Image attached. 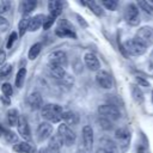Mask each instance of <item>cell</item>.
I'll list each match as a JSON object with an SVG mask.
<instances>
[{"label":"cell","instance_id":"6da1fadb","mask_svg":"<svg viewBox=\"0 0 153 153\" xmlns=\"http://www.w3.org/2000/svg\"><path fill=\"white\" fill-rule=\"evenodd\" d=\"M63 109L59 104H45L41 109V115L49 123H57L62 120Z\"/></svg>","mask_w":153,"mask_h":153},{"label":"cell","instance_id":"7a4b0ae2","mask_svg":"<svg viewBox=\"0 0 153 153\" xmlns=\"http://www.w3.org/2000/svg\"><path fill=\"white\" fill-rule=\"evenodd\" d=\"M98 114L102 116V118H105L108 121H117L121 117V112L117 106L112 104H103L98 108Z\"/></svg>","mask_w":153,"mask_h":153},{"label":"cell","instance_id":"3957f363","mask_svg":"<svg viewBox=\"0 0 153 153\" xmlns=\"http://www.w3.org/2000/svg\"><path fill=\"white\" fill-rule=\"evenodd\" d=\"M136 41H139L142 45H145L146 48L153 44V27L151 26H142L140 27L134 37Z\"/></svg>","mask_w":153,"mask_h":153},{"label":"cell","instance_id":"277c9868","mask_svg":"<svg viewBox=\"0 0 153 153\" xmlns=\"http://www.w3.org/2000/svg\"><path fill=\"white\" fill-rule=\"evenodd\" d=\"M123 48L129 55H133V56H140L146 53V47L142 45L135 38H130V39L126 41L123 43Z\"/></svg>","mask_w":153,"mask_h":153},{"label":"cell","instance_id":"5b68a950","mask_svg":"<svg viewBox=\"0 0 153 153\" xmlns=\"http://www.w3.org/2000/svg\"><path fill=\"white\" fill-rule=\"evenodd\" d=\"M57 134L60 135L63 145L66 146H72L75 143V140H76V136H75V133L65 123L60 124L59 128H57Z\"/></svg>","mask_w":153,"mask_h":153},{"label":"cell","instance_id":"8992f818","mask_svg":"<svg viewBox=\"0 0 153 153\" xmlns=\"http://www.w3.org/2000/svg\"><path fill=\"white\" fill-rule=\"evenodd\" d=\"M124 19L128 24L135 26L140 23V14H139V8L135 4H129L124 8Z\"/></svg>","mask_w":153,"mask_h":153},{"label":"cell","instance_id":"52a82bcc","mask_svg":"<svg viewBox=\"0 0 153 153\" xmlns=\"http://www.w3.org/2000/svg\"><path fill=\"white\" fill-rule=\"evenodd\" d=\"M115 139L117 141V145L123 151L128 148L130 143V131L127 128H118L115 131Z\"/></svg>","mask_w":153,"mask_h":153},{"label":"cell","instance_id":"ba28073f","mask_svg":"<svg viewBox=\"0 0 153 153\" xmlns=\"http://www.w3.org/2000/svg\"><path fill=\"white\" fill-rule=\"evenodd\" d=\"M53 135V126L49 122H42L36 129V136L38 141H44Z\"/></svg>","mask_w":153,"mask_h":153},{"label":"cell","instance_id":"9c48e42d","mask_svg":"<svg viewBox=\"0 0 153 153\" xmlns=\"http://www.w3.org/2000/svg\"><path fill=\"white\" fill-rule=\"evenodd\" d=\"M82 145L86 152H90L93 147V129L88 124L82 127Z\"/></svg>","mask_w":153,"mask_h":153},{"label":"cell","instance_id":"30bf717a","mask_svg":"<svg viewBox=\"0 0 153 153\" xmlns=\"http://www.w3.org/2000/svg\"><path fill=\"white\" fill-rule=\"evenodd\" d=\"M96 81L97 84L103 88H111L112 87V78L106 71H98L96 74Z\"/></svg>","mask_w":153,"mask_h":153},{"label":"cell","instance_id":"8fae6325","mask_svg":"<svg viewBox=\"0 0 153 153\" xmlns=\"http://www.w3.org/2000/svg\"><path fill=\"white\" fill-rule=\"evenodd\" d=\"M67 55L65 51L62 50H56L53 51L49 55V63L50 65H55V66H60V67H65L67 65Z\"/></svg>","mask_w":153,"mask_h":153},{"label":"cell","instance_id":"7c38bea8","mask_svg":"<svg viewBox=\"0 0 153 153\" xmlns=\"http://www.w3.org/2000/svg\"><path fill=\"white\" fill-rule=\"evenodd\" d=\"M98 153H118V148L112 140L103 137L100 139V147L98 149Z\"/></svg>","mask_w":153,"mask_h":153},{"label":"cell","instance_id":"4fadbf2b","mask_svg":"<svg viewBox=\"0 0 153 153\" xmlns=\"http://www.w3.org/2000/svg\"><path fill=\"white\" fill-rule=\"evenodd\" d=\"M17 129H18V133L20 134V136L23 139H25V140H30L31 139L30 127H29V123H27L25 117H19V121H18V124H17Z\"/></svg>","mask_w":153,"mask_h":153},{"label":"cell","instance_id":"5bb4252c","mask_svg":"<svg viewBox=\"0 0 153 153\" xmlns=\"http://www.w3.org/2000/svg\"><path fill=\"white\" fill-rule=\"evenodd\" d=\"M84 62L86 65V67L90 69V71H99L100 68V62L98 60V57L92 54V53H87L85 54L84 56Z\"/></svg>","mask_w":153,"mask_h":153},{"label":"cell","instance_id":"9a60e30c","mask_svg":"<svg viewBox=\"0 0 153 153\" xmlns=\"http://www.w3.org/2000/svg\"><path fill=\"white\" fill-rule=\"evenodd\" d=\"M27 104L30 106V109L32 110H38L42 109L43 106V99L39 92H32L29 97H27Z\"/></svg>","mask_w":153,"mask_h":153},{"label":"cell","instance_id":"2e32d148","mask_svg":"<svg viewBox=\"0 0 153 153\" xmlns=\"http://www.w3.org/2000/svg\"><path fill=\"white\" fill-rule=\"evenodd\" d=\"M45 19V16L44 14H37V16H33L30 18V22H29V26H27V31H37L42 25H43V22Z\"/></svg>","mask_w":153,"mask_h":153},{"label":"cell","instance_id":"e0dca14e","mask_svg":"<svg viewBox=\"0 0 153 153\" xmlns=\"http://www.w3.org/2000/svg\"><path fill=\"white\" fill-rule=\"evenodd\" d=\"M48 69H49V73L50 75L56 79L57 81H60L65 75H66V71L63 67H60V66H55V65H48Z\"/></svg>","mask_w":153,"mask_h":153},{"label":"cell","instance_id":"ac0fdd59","mask_svg":"<svg viewBox=\"0 0 153 153\" xmlns=\"http://www.w3.org/2000/svg\"><path fill=\"white\" fill-rule=\"evenodd\" d=\"M13 151L17 153H35L36 148L29 142H19L13 146Z\"/></svg>","mask_w":153,"mask_h":153},{"label":"cell","instance_id":"d6986e66","mask_svg":"<svg viewBox=\"0 0 153 153\" xmlns=\"http://www.w3.org/2000/svg\"><path fill=\"white\" fill-rule=\"evenodd\" d=\"M62 120H63L65 124H67L69 127V126H75L78 123V121H79V117H78V115L74 111L68 110V111H63Z\"/></svg>","mask_w":153,"mask_h":153},{"label":"cell","instance_id":"ffe728a7","mask_svg":"<svg viewBox=\"0 0 153 153\" xmlns=\"http://www.w3.org/2000/svg\"><path fill=\"white\" fill-rule=\"evenodd\" d=\"M48 10H49V13L50 16L53 17H57L61 14L62 12V4L61 1H57V0H53V1H49L48 4Z\"/></svg>","mask_w":153,"mask_h":153},{"label":"cell","instance_id":"44dd1931","mask_svg":"<svg viewBox=\"0 0 153 153\" xmlns=\"http://www.w3.org/2000/svg\"><path fill=\"white\" fill-rule=\"evenodd\" d=\"M37 6V1L35 0H25L20 2V10L24 14H29L30 12H32Z\"/></svg>","mask_w":153,"mask_h":153},{"label":"cell","instance_id":"7402d4cb","mask_svg":"<svg viewBox=\"0 0 153 153\" xmlns=\"http://www.w3.org/2000/svg\"><path fill=\"white\" fill-rule=\"evenodd\" d=\"M19 114H18V110L17 109H10L7 111V122L11 127H14L18 124V121H19Z\"/></svg>","mask_w":153,"mask_h":153},{"label":"cell","instance_id":"603a6c76","mask_svg":"<svg viewBox=\"0 0 153 153\" xmlns=\"http://www.w3.org/2000/svg\"><path fill=\"white\" fill-rule=\"evenodd\" d=\"M130 91H131V96H133V98H134V100H135L136 103H142V102H143L145 97H143V93H142V91L140 90L139 86L131 85Z\"/></svg>","mask_w":153,"mask_h":153},{"label":"cell","instance_id":"cb8c5ba5","mask_svg":"<svg viewBox=\"0 0 153 153\" xmlns=\"http://www.w3.org/2000/svg\"><path fill=\"white\" fill-rule=\"evenodd\" d=\"M25 76H26V69L25 68H20L18 72H17V75H16V79H14V85L16 87L20 88L25 81Z\"/></svg>","mask_w":153,"mask_h":153},{"label":"cell","instance_id":"d4e9b609","mask_svg":"<svg viewBox=\"0 0 153 153\" xmlns=\"http://www.w3.org/2000/svg\"><path fill=\"white\" fill-rule=\"evenodd\" d=\"M48 146H50V147L56 148V149H59V151H60V148L63 146V142H62V140H61L60 135H59V134H54V135H51V136H50V140H49Z\"/></svg>","mask_w":153,"mask_h":153},{"label":"cell","instance_id":"484cf974","mask_svg":"<svg viewBox=\"0 0 153 153\" xmlns=\"http://www.w3.org/2000/svg\"><path fill=\"white\" fill-rule=\"evenodd\" d=\"M41 49H42V44L41 43H35L33 45H31V48H30V50H29V59L30 60H35L37 56H38V54L41 53Z\"/></svg>","mask_w":153,"mask_h":153},{"label":"cell","instance_id":"4316f807","mask_svg":"<svg viewBox=\"0 0 153 153\" xmlns=\"http://www.w3.org/2000/svg\"><path fill=\"white\" fill-rule=\"evenodd\" d=\"M29 22H30V18H29V17H24V18L19 22V25H18V32H19V36H24V35H25V32L27 31Z\"/></svg>","mask_w":153,"mask_h":153},{"label":"cell","instance_id":"83f0119b","mask_svg":"<svg viewBox=\"0 0 153 153\" xmlns=\"http://www.w3.org/2000/svg\"><path fill=\"white\" fill-rule=\"evenodd\" d=\"M137 6L141 8V10H143L147 14H149V16H153V5H152V2H149V1H139L137 2Z\"/></svg>","mask_w":153,"mask_h":153},{"label":"cell","instance_id":"f1b7e54d","mask_svg":"<svg viewBox=\"0 0 153 153\" xmlns=\"http://www.w3.org/2000/svg\"><path fill=\"white\" fill-rule=\"evenodd\" d=\"M55 33H56L57 36H60V37H66V36H68V37L76 38L75 32H74L73 30H69V29H60V27H57L56 31H55Z\"/></svg>","mask_w":153,"mask_h":153},{"label":"cell","instance_id":"f546056e","mask_svg":"<svg viewBox=\"0 0 153 153\" xmlns=\"http://www.w3.org/2000/svg\"><path fill=\"white\" fill-rule=\"evenodd\" d=\"M12 72V65L11 63H5L0 67V79L8 78Z\"/></svg>","mask_w":153,"mask_h":153},{"label":"cell","instance_id":"4dcf8cb0","mask_svg":"<svg viewBox=\"0 0 153 153\" xmlns=\"http://www.w3.org/2000/svg\"><path fill=\"white\" fill-rule=\"evenodd\" d=\"M87 6L92 10V12H93L94 14H97V16H103V14H104L103 10L100 8V6H99L96 1H88V2H87Z\"/></svg>","mask_w":153,"mask_h":153},{"label":"cell","instance_id":"1f68e13d","mask_svg":"<svg viewBox=\"0 0 153 153\" xmlns=\"http://www.w3.org/2000/svg\"><path fill=\"white\" fill-rule=\"evenodd\" d=\"M1 91H2V94L5 96V97H11L12 96V93H13V88H12V86H11V84H8V82H5V84H2L1 85Z\"/></svg>","mask_w":153,"mask_h":153},{"label":"cell","instance_id":"d6a6232c","mask_svg":"<svg viewBox=\"0 0 153 153\" xmlns=\"http://www.w3.org/2000/svg\"><path fill=\"white\" fill-rule=\"evenodd\" d=\"M54 22H55V17H53V16H45V19H44V22H43V29L44 30H48V29H50L51 26H53V24H54Z\"/></svg>","mask_w":153,"mask_h":153},{"label":"cell","instance_id":"836d02e7","mask_svg":"<svg viewBox=\"0 0 153 153\" xmlns=\"http://www.w3.org/2000/svg\"><path fill=\"white\" fill-rule=\"evenodd\" d=\"M60 84H62L63 86H72L73 84H74V79H73V76L72 75H69V74H67L66 73V75L59 81Z\"/></svg>","mask_w":153,"mask_h":153},{"label":"cell","instance_id":"e575fe53","mask_svg":"<svg viewBox=\"0 0 153 153\" xmlns=\"http://www.w3.org/2000/svg\"><path fill=\"white\" fill-rule=\"evenodd\" d=\"M102 4L108 8V10H111V11H115L117 8V1L116 0H103Z\"/></svg>","mask_w":153,"mask_h":153},{"label":"cell","instance_id":"d590c367","mask_svg":"<svg viewBox=\"0 0 153 153\" xmlns=\"http://www.w3.org/2000/svg\"><path fill=\"white\" fill-rule=\"evenodd\" d=\"M17 37H18V35H17L14 31L11 32V35H10V37H8V41H7V43H6V48H7V49H11V48H12L13 43L17 41Z\"/></svg>","mask_w":153,"mask_h":153},{"label":"cell","instance_id":"8d00e7d4","mask_svg":"<svg viewBox=\"0 0 153 153\" xmlns=\"http://www.w3.org/2000/svg\"><path fill=\"white\" fill-rule=\"evenodd\" d=\"M8 26H10L8 22H7L4 17L0 16V31H6V30L8 29Z\"/></svg>","mask_w":153,"mask_h":153},{"label":"cell","instance_id":"74e56055","mask_svg":"<svg viewBox=\"0 0 153 153\" xmlns=\"http://www.w3.org/2000/svg\"><path fill=\"white\" fill-rule=\"evenodd\" d=\"M5 135H6V140L7 141H10V142H17V140H18V137H17V135H14L13 133H11V131H6L5 130Z\"/></svg>","mask_w":153,"mask_h":153},{"label":"cell","instance_id":"f35d334b","mask_svg":"<svg viewBox=\"0 0 153 153\" xmlns=\"http://www.w3.org/2000/svg\"><path fill=\"white\" fill-rule=\"evenodd\" d=\"M39 153H60V151L56 149V148H53L50 146H47V147L39 149Z\"/></svg>","mask_w":153,"mask_h":153},{"label":"cell","instance_id":"ab89813d","mask_svg":"<svg viewBox=\"0 0 153 153\" xmlns=\"http://www.w3.org/2000/svg\"><path fill=\"white\" fill-rule=\"evenodd\" d=\"M10 10V2L8 1H0V13L7 12Z\"/></svg>","mask_w":153,"mask_h":153},{"label":"cell","instance_id":"60d3db41","mask_svg":"<svg viewBox=\"0 0 153 153\" xmlns=\"http://www.w3.org/2000/svg\"><path fill=\"white\" fill-rule=\"evenodd\" d=\"M135 80H136V82L139 84V86H145V87H148V86H149V82H148L147 80H145L142 76H136Z\"/></svg>","mask_w":153,"mask_h":153},{"label":"cell","instance_id":"b9f144b4","mask_svg":"<svg viewBox=\"0 0 153 153\" xmlns=\"http://www.w3.org/2000/svg\"><path fill=\"white\" fill-rule=\"evenodd\" d=\"M100 123H102L100 126H102L104 129H111V127H112V126H111V122L108 121V120H105V118H102V120H100Z\"/></svg>","mask_w":153,"mask_h":153},{"label":"cell","instance_id":"7bdbcfd3","mask_svg":"<svg viewBox=\"0 0 153 153\" xmlns=\"http://www.w3.org/2000/svg\"><path fill=\"white\" fill-rule=\"evenodd\" d=\"M6 61V53L5 50H0V66H2Z\"/></svg>","mask_w":153,"mask_h":153},{"label":"cell","instance_id":"ee69618b","mask_svg":"<svg viewBox=\"0 0 153 153\" xmlns=\"http://www.w3.org/2000/svg\"><path fill=\"white\" fill-rule=\"evenodd\" d=\"M1 100H2L4 103H6L7 105L10 104V99H8V97H5V96H2V98H1Z\"/></svg>","mask_w":153,"mask_h":153},{"label":"cell","instance_id":"f6af8a7d","mask_svg":"<svg viewBox=\"0 0 153 153\" xmlns=\"http://www.w3.org/2000/svg\"><path fill=\"white\" fill-rule=\"evenodd\" d=\"M151 66L153 67V54L151 55Z\"/></svg>","mask_w":153,"mask_h":153},{"label":"cell","instance_id":"bcb514c9","mask_svg":"<svg viewBox=\"0 0 153 153\" xmlns=\"http://www.w3.org/2000/svg\"><path fill=\"white\" fill-rule=\"evenodd\" d=\"M2 131H4V130H2V128L0 127V136H1V134H2Z\"/></svg>","mask_w":153,"mask_h":153},{"label":"cell","instance_id":"7dc6e473","mask_svg":"<svg viewBox=\"0 0 153 153\" xmlns=\"http://www.w3.org/2000/svg\"><path fill=\"white\" fill-rule=\"evenodd\" d=\"M152 102H153V91H152Z\"/></svg>","mask_w":153,"mask_h":153}]
</instances>
